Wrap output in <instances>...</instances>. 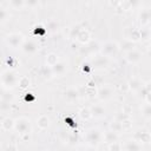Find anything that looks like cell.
I'll use <instances>...</instances> for the list:
<instances>
[{"label":"cell","mask_w":151,"mask_h":151,"mask_svg":"<svg viewBox=\"0 0 151 151\" xmlns=\"http://www.w3.org/2000/svg\"><path fill=\"white\" fill-rule=\"evenodd\" d=\"M110 151H120V144L118 142L116 143H112L110 145Z\"/></svg>","instance_id":"obj_28"},{"label":"cell","mask_w":151,"mask_h":151,"mask_svg":"<svg viewBox=\"0 0 151 151\" xmlns=\"http://www.w3.org/2000/svg\"><path fill=\"white\" fill-rule=\"evenodd\" d=\"M24 41H25V39H24V37H22V34L21 33H11V34H8L7 37H6V42L11 46V47H21L22 46V44H24Z\"/></svg>","instance_id":"obj_4"},{"label":"cell","mask_w":151,"mask_h":151,"mask_svg":"<svg viewBox=\"0 0 151 151\" xmlns=\"http://www.w3.org/2000/svg\"><path fill=\"white\" fill-rule=\"evenodd\" d=\"M142 112L145 118H151V104H145L142 109Z\"/></svg>","instance_id":"obj_23"},{"label":"cell","mask_w":151,"mask_h":151,"mask_svg":"<svg viewBox=\"0 0 151 151\" xmlns=\"http://www.w3.org/2000/svg\"><path fill=\"white\" fill-rule=\"evenodd\" d=\"M46 63H47V65L48 66H54L57 63H58V58H57V55L54 54V53H51V54H48L47 55V58H46Z\"/></svg>","instance_id":"obj_19"},{"label":"cell","mask_w":151,"mask_h":151,"mask_svg":"<svg viewBox=\"0 0 151 151\" xmlns=\"http://www.w3.org/2000/svg\"><path fill=\"white\" fill-rule=\"evenodd\" d=\"M86 151H97V150H96V147H93V146H88V149H87Z\"/></svg>","instance_id":"obj_31"},{"label":"cell","mask_w":151,"mask_h":151,"mask_svg":"<svg viewBox=\"0 0 151 151\" xmlns=\"http://www.w3.org/2000/svg\"><path fill=\"white\" fill-rule=\"evenodd\" d=\"M31 129V124H29V119L25 118V117H20L15 120L14 123V130L20 133V134H25L28 133Z\"/></svg>","instance_id":"obj_3"},{"label":"cell","mask_w":151,"mask_h":151,"mask_svg":"<svg viewBox=\"0 0 151 151\" xmlns=\"http://www.w3.org/2000/svg\"><path fill=\"white\" fill-rule=\"evenodd\" d=\"M90 110H91L92 117H94V118H103V117H105V109H104V106L100 105V104H94V105H92V106L90 107Z\"/></svg>","instance_id":"obj_8"},{"label":"cell","mask_w":151,"mask_h":151,"mask_svg":"<svg viewBox=\"0 0 151 151\" xmlns=\"http://www.w3.org/2000/svg\"><path fill=\"white\" fill-rule=\"evenodd\" d=\"M140 57H142L140 53H139L138 51H136V50H131V51H129L127 54H126L127 61H129V63H132V64L139 61V60H140Z\"/></svg>","instance_id":"obj_12"},{"label":"cell","mask_w":151,"mask_h":151,"mask_svg":"<svg viewBox=\"0 0 151 151\" xmlns=\"http://www.w3.org/2000/svg\"><path fill=\"white\" fill-rule=\"evenodd\" d=\"M17 151H18V150H17Z\"/></svg>","instance_id":"obj_33"},{"label":"cell","mask_w":151,"mask_h":151,"mask_svg":"<svg viewBox=\"0 0 151 151\" xmlns=\"http://www.w3.org/2000/svg\"><path fill=\"white\" fill-rule=\"evenodd\" d=\"M130 86H131L132 90H137V88L140 87V83H139L137 79H132V80L130 81Z\"/></svg>","instance_id":"obj_26"},{"label":"cell","mask_w":151,"mask_h":151,"mask_svg":"<svg viewBox=\"0 0 151 151\" xmlns=\"http://www.w3.org/2000/svg\"><path fill=\"white\" fill-rule=\"evenodd\" d=\"M104 138H105V142H107V143L112 144V143H116V142H117V139H118V133L111 130V131L105 132Z\"/></svg>","instance_id":"obj_16"},{"label":"cell","mask_w":151,"mask_h":151,"mask_svg":"<svg viewBox=\"0 0 151 151\" xmlns=\"http://www.w3.org/2000/svg\"><path fill=\"white\" fill-rule=\"evenodd\" d=\"M145 99H146L147 104H151V92H147V93L145 94Z\"/></svg>","instance_id":"obj_30"},{"label":"cell","mask_w":151,"mask_h":151,"mask_svg":"<svg viewBox=\"0 0 151 151\" xmlns=\"http://www.w3.org/2000/svg\"><path fill=\"white\" fill-rule=\"evenodd\" d=\"M150 38V31L149 29H140V39L146 40Z\"/></svg>","instance_id":"obj_25"},{"label":"cell","mask_w":151,"mask_h":151,"mask_svg":"<svg viewBox=\"0 0 151 151\" xmlns=\"http://www.w3.org/2000/svg\"><path fill=\"white\" fill-rule=\"evenodd\" d=\"M139 18H140V22H142L143 25L147 24L149 21H151V11H149V9H144V11H142Z\"/></svg>","instance_id":"obj_17"},{"label":"cell","mask_w":151,"mask_h":151,"mask_svg":"<svg viewBox=\"0 0 151 151\" xmlns=\"http://www.w3.org/2000/svg\"><path fill=\"white\" fill-rule=\"evenodd\" d=\"M51 70H52V73L59 76V74H63V73L66 71V65H65V63H63V61H58L54 66L51 67Z\"/></svg>","instance_id":"obj_14"},{"label":"cell","mask_w":151,"mask_h":151,"mask_svg":"<svg viewBox=\"0 0 151 151\" xmlns=\"http://www.w3.org/2000/svg\"><path fill=\"white\" fill-rule=\"evenodd\" d=\"M98 97L101 99V100H107L112 97V90L107 86H104L101 87L100 90H98Z\"/></svg>","instance_id":"obj_11"},{"label":"cell","mask_w":151,"mask_h":151,"mask_svg":"<svg viewBox=\"0 0 151 151\" xmlns=\"http://www.w3.org/2000/svg\"><path fill=\"white\" fill-rule=\"evenodd\" d=\"M111 129H112V131H114V132H117V133H119V132H122V131L124 130V129H123V124H122V122H119V120L112 123V124H111Z\"/></svg>","instance_id":"obj_21"},{"label":"cell","mask_w":151,"mask_h":151,"mask_svg":"<svg viewBox=\"0 0 151 151\" xmlns=\"http://www.w3.org/2000/svg\"><path fill=\"white\" fill-rule=\"evenodd\" d=\"M124 150L125 151H140V144L138 142L133 140H127L124 145Z\"/></svg>","instance_id":"obj_13"},{"label":"cell","mask_w":151,"mask_h":151,"mask_svg":"<svg viewBox=\"0 0 151 151\" xmlns=\"http://www.w3.org/2000/svg\"><path fill=\"white\" fill-rule=\"evenodd\" d=\"M14 123H15V120H13L9 117L4 118L2 122H1V127H2L4 131H9V130L14 129Z\"/></svg>","instance_id":"obj_15"},{"label":"cell","mask_w":151,"mask_h":151,"mask_svg":"<svg viewBox=\"0 0 151 151\" xmlns=\"http://www.w3.org/2000/svg\"><path fill=\"white\" fill-rule=\"evenodd\" d=\"M109 64V58L100 54V55H97L94 59H93V65L98 68H103V67H106Z\"/></svg>","instance_id":"obj_10"},{"label":"cell","mask_w":151,"mask_h":151,"mask_svg":"<svg viewBox=\"0 0 151 151\" xmlns=\"http://www.w3.org/2000/svg\"><path fill=\"white\" fill-rule=\"evenodd\" d=\"M21 48L26 53H34L38 50V45L33 40H25L22 46H21Z\"/></svg>","instance_id":"obj_9"},{"label":"cell","mask_w":151,"mask_h":151,"mask_svg":"<svg viewBox=\"0 0 151 151\" xmlns=\"http://www.w3.org/2000/svg\"><path fill=\"white\" fill-rule=\"evenodd\" d=\"M28 84H29V80H28L27 77H22V78H20V79H19V83H18V85H19L20 87H26Z\"/></svg>","instance_id":"obj_24"},{"label":"cell","mask_w":151,"mask_h":151,"mask_svg":"<svg viewBox=\"0 0 151 151\" xmlns=\"http://www.w3.org/2000/svg\"><path fill=\"white\" fill-rule=\"evenodd\" d=\"M25 2L24 1H21V0H12L11 1V5L12 6H15V7H20V6H22Z\"/></svg>","instance_id":"obj_29"},{"label":"cell","mask_w":151,"mask_h":151,"mask_svg":"<svg viewBox=\"0 0 151 151\" xmlns=\"http://www.w3.org/2000/svg\"><path fill=\"white\" fill-rule=\"evenodd\" d=\"M150 54H151V51H150Z\"/></svg>","instance_id":"obj_32"},{"label":"cell","mask_w":151,"mask_h":151,"mask_svg":"<svg viewBox=\"0 0 151 151\" xmlns=\"http://www.w3.org/2000/svg\"><path fill=\"white\" fill-rule=\"evenodd\" d=\"M79 96H80L79 91L77 88H74V87H70L64 92V97H65V99L67 101H76L79 98Z\"/></svg>","instance_id":"obj_7"},{"label":"cell","mask_w":151,"mask_h":151,"mask_svg":"<svg viewBox=\"0 0 151 151\" xmlns=\"http://www.w3.org/2000/svg\"><path fill=\"white\" fill-rule=\"evenodd\" d=\"M8 15H9V14L7 13V11H6L5 8H1V9H0V20H1V21H5Z\"/></svg>","instance_id":"obj_27"},{"label":"cell","mask_w":151,"mask_h":151,"mask_svg":"<svg viewBox=\"0 0 151 151\" xmlns=\"http://www.w3.org/2000/svg\"><path fill=\"white\" fill-rule=\"evenodd\" d=\"M118 50H119V46H118L117 42H114V41H107L101 47V54L109 58V57L114 55L118 52Z\"/></svg>","instance_id":"obj_5"},{"label":"cell","mask_w":151,"mask_h":151,"mask_svg":"<svg viewBox=\"0 0 151 151\" xmlns=\"http://www.w3.org/2000/svg\"><path fill=\"white\" fill-rule=\"evenodd\" d=\"M19 76L13 70H6L1 73V84L5 88H12L19 83Z\"/></svg>","instance_id":"obj_1"},{"label":"cell","mask_w":151,"mask_h":151,"mask_svg":"<svg viewBox=\"0 0 151 151\" xmlns=\"http://www.w3.org/2000/svg\"><path fill=\"white\" fill-rule=\"evenodd\" d=\"M48 123H50V120H48L47 116H40L37 119V124H38V126L40 129H46L48 126Z\"/></svg>","instance_id":"obj_18"},{"label":"cell","mask_w":151,"mask_h":151,"mask_svg":"<svg viewBox=\"0 0 151 151\" xmlns=\"http://www.w3.org/2000/svg\"><path fill=\"white\" fill-rule=\"evenodd\" d=\"M101 139V133L98 129H90L85 134V140L88 146H97Z\"/></svg>","instance_id":"obj_2"},{"label":"cell","mask_w":151,"mask_h":151,"mask_svg":"<svg viewBox=\"0 0 151 151\" xmlns=\"http://www.w3.org/2000/svg\"><path fill=\"white\" fill-rule=\"evenodd\" d=\"M134 140L138 142L139 144L140 143H149V142H151V134L145 130H142V131L139 130L134 133Z\"/></svg>","instance_id":"obj_6"},{"label":"cell","mask_w":151,"mask_h":151,"mask_svg":"<svg viewBox=\"0 0 151 151\" xmlns=\"http://www.w3.org/2000/svg\"><path fill=\"white\" fill-rule=\"evenodd\" d=\"M79 116H80L83 119H88L90 117H92V114H91V110L87 109V107H83V109L79 111Z\"/></svg>","instance_id":"obj_20"},{"label":"cell","mask_w":151,"mask_h":151,"mask_svg":"<svg viewBox=\"0 0 151 151\" xmlns=\"http://www.w3.org/2000/svg\"><path fill=\"white\" fill-rule=\"evenodd\" d=\"M77 38H78L81 42H86V41L88 40V33H87L86 31H84V29H80L79 33H78V35H77Z\"/></svg>","instance_id":"obj_22"}]
</instances>
